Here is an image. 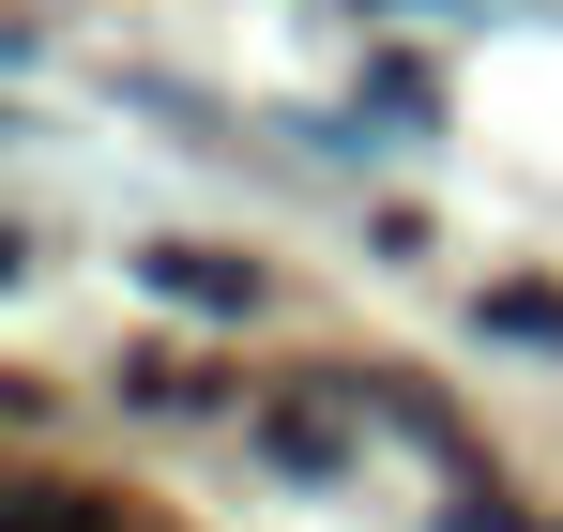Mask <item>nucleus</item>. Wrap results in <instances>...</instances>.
Returning <instances> with one entry per match:
<instances>
[{"label": "nucleus", "mask_w": 563, "mask_h": 532, "mask_svg": "<svg viewBox=\"0 0 563 532\" xmlns=\"http://www.w3.org/2000/svg\"><path fill=\"white\" fill-rule=\"evenodd\" d=\"M472 335H518V351H563V289H549V274H503V289H472Z\"/></svg>", "instance_id": "f257e3e1"}, {"label": "nucleus", "mask_w": 563, "mask_h": 532, "mask_svg": "<svg viewBox=\"0 0 563 532\" xmlns=\"http://www.w3.org/2000/svg\"><path fill=\"white\" fill-rule=\"evenodd\" d=\"M153 289H184V304H260V274H244V259H198V244H153Z\"/></svg>", "instance_id": "f03ea898"}, {"label": "nucleus", "mask_w": 563, "mask_h": 532, "mask_svg": "<svg viewBox=\"0 0 563 532\" xmlns=\"http://www.w3.org/2000/svg\"><path fill=\"white\" fill-rule=\"evenodd\" d=\"M260 442H275L289 472H335V411H260Z\"/></svg>", "instance_id": "7ed1b4c3"}, {"label": "nucleus", "mask_w": 563, "mask_h": 532, "mask_svg": "<svg viewBox=\"0 0 563 532\" xmlns=\"http://www.w3.org/2000/svg\"><path fill=\"white\" fill-rule=\"evenodd\" d=\"M380 122H442V91H427V62H380V91H366Z\"/></svg>", "instance_id": "20e7f679"}, {"label": "nucleus", "mask_w": 563, "mask_h": 532, "mask_svg": "<svg viewBox=\"0 0 563 532\" xmlns=\"http://www.w3.org/2000/svg\"><path fill=\"white\" fill-rule=\"evenodd\" d=\"M0 532H92V518H77V502H46V487H31V502H0Z\"/></svg>", "instance_id": "39448f33"}]
</instances>
